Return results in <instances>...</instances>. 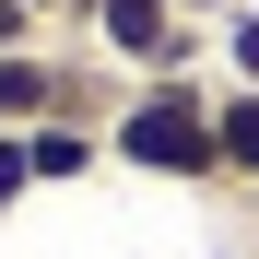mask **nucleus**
I'll list each match as a JSON object with an SVG mask.
<instances>
[{
  "mask_svg": "<svg viewBox=\"0 0 259 259\" xmlns=\"http://www.w3.org/2000/svg\"><path fill=\"white\" fill-rule=\"evenodd\" d=\"M106 165L165 189H224V153H212V82L200 71H153L106 106Z\"/></svg>",
  "mask_w": 259,
  "mask_h": 259,
  "instance_id": "obj_1",
  "label": "nucleus"
},
{
  "mask_svg": "<svg viewBox=\"0 0 259 259\" xmlns=\"http://www.w3.org/2000/svg\"><path fill=\"white\" fill-rule=\"evenodd\" d=\"M82 24H95V48L118 59V71H189L200 59V24L177 12V0H82Z\"/></svg>",
  "mask_w": 259,
  "mask_h": 259,
  "instance_id": "obj_2",
  "label": "nucleus"
},
{
  "mask_svg": "<svg viewBox=\"0 0 259 259\" xmlns=\"http://www.w3.org/2000/svg\"><path fill=\"white\" fill-rule=\"evenodd\" d=\"M35 118H95V82L48 48H0V130H35Z\"/></svg>",
  "mask_w": 259,
  "mask_h": 259,
  "instance_id": "obj_3",
  "label": "nucleus"
},
{
  "mask_svg": "<svg viewBox=\"0 0 259 259\" xmlns=\"http://www.w3.org/2000/svg\"><path fill=\"white\" fill-rule=\"evenodd\" d=\"M24 165H35V189L95 177V165H106V118H35L24 130Z\"/></svg>",
  "mask_w": 259,
  "mask_h": 259,
  "instance_id": "obj_4",
  "label": "nucleus"
},
{
  "mask_svg": "<svg viewBox=\"0 0 259 259\" xmlns=\"http://www.w3.org/2000/svg\"><path fill=\"white\" fill-rule=\"evenodd\" d=\"M212 153L224 189H259V82H212Z\"/></svg>",
  "mask_w": 259,
  "mask_h": 259,
  "instance_id": "obj_5",
  "label": "nucleus"
},
{
  "mask_svg": "<svg viewBox=\"0 0 259 259\" xmlns=\"http://www.w3.org/2000/svg\"><path fill=\"white\" fill-rule=\"evenodd\" d=\"M212 48H224V71H236V82H259V0H236V12L212 24Z\"/></svg>",
  "mask_w": 259,
  "mask_h": 259,
  "instance_id": "obj_6",
  "label": "nucleus"
},
{
  "mask_svg": "<svg viewBox=\"0 0 259 259\" xmlns=\"http://www.w3.org/2000/svg\"><path fill=\"white\" fill-rule=\"evenodd\" d=\"M24 189H35V165H24V130H0V212H12Z\"/></svg>",
  "mask_w": 259,
  "mask_h": 259,
  "instance_id": "obj_7",
  "label": "nucleus"
},
{
  "mask_svg": "<svg viewBox=\"0 0 259 259\" xmlns=\"http://www.w3.org/2000/svg\"><path fill=\"white\" fill-rule=\"evenodd\" d=\"M0 48H48V12H24V0H0Z\"/></svg>",
  "mask_w": 259,
  "mask_h": 259,
  "instance_id": "obj_8",
  "label": "nucleus"
},
{
  "mask_svg": "<svg viewBox=\"0 0 259 259\" xmlns=\"http://www.w3.org/2000/svg\"><path fill=\"white\" fill-rule=\"evenodd\" d=\"M24 12H82V0H24Z\"/></svg>",
  "mask_w": 259,
  "mask_h": 259,
  "instance_id": "obj_9",
  "label": "nucleus"
}]
</instances>
